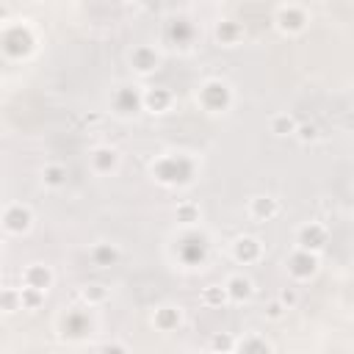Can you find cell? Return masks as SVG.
I'll return each mask as SVG.
<instances>
[{
	"label": "cell",
	"instance_id": "obj_1",
	"mask_svg": "<svg viewBox=\"0 0 354 354\" xmlns=\"http://www.w3.org/2000/svg\"><path fill=\"white\" fill-rule=\"evenodd\" d=\"M196 169H199L196 158H191L185 152H166V155L155 158L149 166L152 177L160 185H188L196 177Z\"/></svg>",
	"mask_w": 354,
	"mask_h": 354
},
{
	"label": "cell",
	"instance_id": "obj_2",
	"mask_svg": "<svg viewBox=\"0 0 354 354\" xmlns=\"http://www.w3.org/2000/svg\"><path fill=\"white\" fill-rule=\"evenodd\" d=\"M196 102H199V108L207 111V113H224V111L232 108L235 94H232V86H230L227 80L210 77V80H205V83L199 86Z\"/></svg>",
	"mask_w": 354,
	"mask_h": 354
},
{
	"label": "cell",
	"instance_id": "obj_3",
	"mask_svg": "<svg viewBox=\"0 0 354 354\" xmlns=\"http://www.w3.org/2000/svg\"><path fill=\"white\" fill-rule=\"evenodd\" d=\"M310 25V8L301 3H279L274 8V28L282 36H299Z\"/></svg>",
	"mask_w": 354,
	"mask_h": 354
},
{
	"label": "cell",
	"instance_id": "obj_4",
	"mask_svg": "<svg viewBox=\"0 0 354 354\" xmlns=\"http://www.w3.org/2000/svg\"><path fill=\"white\" fill-rule=\"evenodd\" d=\"M0 224L8 235H25L33 227V210L22 202H11L0 210Z\"/></svg>",
	"mask_w": 354,
	"mask_h": 354
},
{
	"label": "cell",
	"instance_id": "obj_5",
	"mask_svg": "<svg viewBox=\"0 0 354 354\" xmlns=\"http://www.w3.org/2000/svg\"><path fill=\"white\" fill-rule=\"evenodd\" d=\"M326 243H329V230L321 221H304L296 230V249H301V252L321 254L326 249Z\"/></svg>",
	"mask_w": 354,
	"mask_h": 354
},
{
	"label": "cell",
	"instance_id": "obj_6",
	"mask_svg": "<svg viewBox=\"0 0 354 354\" xmlns=\"http://www.w3.org/2000/svg\"><path fill=\"white\" fill-rule=\"evenodd\" d=\"M0 47H3L8 55H14V58L28 55V53L33 50V33H30V28H28V25H11L8 30H3Z\"/></svg>",
	"mask_w": 354,
	"mask_h": 354
},
{
	"label": "cell",
	"instance_id": "obj_7",
	"mask_svg": "<svg viewBox=\"0 0 354 354\" xmlns=\"http://www.w3.org/2000/svg\"><path fill=\"white\" fill-rule=\"evenodd\" d=\"M288 274H290V279H296V282H304V279H313L315 274H318V266H321V257L318 254H313V252H301V249H296L290 257H288Z\"/></svg>",
	"mask_w": 354,
	"mask_h": 354
},
{
	"label": "cell",
	"instance_id": "obj_8",
	"mask_svg": "<svg viewBox=\"0 0 354 354\" xmlns=\"http://www.w3.org/2000/svg\"><path fill=\"white\" fill-rule=\"evenodd\" d=\"M230 254H232V260H235L238 266H252V263H257V260L263 257V243H260V238H254V235H238V238L232 241Z\"/></svg>",
	"mask_w": 354,
	"mask_h": 354
},
{
	"label": "cell",
	"instance_id": "obj_9",
	"mask_svg": "<svg viewBox=\"0 0 354 354\" xmlns=\"http://www.w3.org/2000/svg\"><path fill=\"white\" fill-rule=\"evenodd\" d=\"M53 282H55V274L44 263H28L22 268V288H33V290L47 293L53 288Z\"/></svg>",
	"mask_w": 354,
	"mask_h": 354
},
{
	"label": "cell",
	"instance_id": "obj_10",
	"mask_svg": "<svg viewBox=\"0 0 354 354\" xmlns=\"http://www.w3.org/2000/svg\"><path fill=\"white\" fill-rule=\"evenodd\" d=\"M130 66L138 75H152L160 66V53L152 44H136L130 50Z\"/></svg>",
	"mask_w": 354,
	"mask_h": 354
},
{
	"label": "cell",
	"instance_id": "obj_11",
	"mask_svg": "<svg viewBox=\"0 0 354 354\" xmlns=\"http://www.w3.org/2000/svg\"><path fill=\"white\" fill-rule=\"evenodd\" d=\"M174 105V94L166 86H152L147 91H141V108L149 113H166Z\"/></svg>",
	"mask_w": 354,
	"mask_h": 354
},
{
	"label": "cell",
	"instance_id": "obj_12",
	"mask_svg": "<svg viewBox=\"0 0 354 354\" xmlns=\"http://www.w3.org/2000/svg\"><path fill=\"white\" fill-rule=\"evenodd\" d=\"M246 213L254 218V221H271L279 216V202L268 194H257L246 202Z\"/></svg>",
	"mask_w": 354,
	"mask_h": 354
},
{
	"label": "cell",
	"instance_id": "obj_13",
	"mask_svg": "<svg viewBox=\"0 0 354 354\" xmlns=\"http://www.w3.org/2000/svg\"><path fill=\"white\" fill-rule=\"evenodd\" d=\"M113 111L122 113V116L138 113L141 111V91H138V86H122V88H116V94H113Z\"/></svg>",
	"mask_w": 354,
	"mask_h": 354
},
{
	"label": "cell",
	"instance_id": "obj_14",
	"mask_svg": "<svg viewBox=\"0 0 354 354\" xmlns=\"http://www.w3.org/2000/svg\"><path fill=\"white\" fill-rule=\"evenodd\" d=\"M88 163L94 174H111L119 166V152L113 147H94L88 152Z\"/></svg>",
	"mask_w": 354,
	"mask_h": 354
},
{
	"label": "cell",
	"instance_id": "obj_15",
	"mask_svg": "<svg viewBox=\"0 0 354 354\" xmlns=\"http://www.w3.org/2000/svg\"><path fill=\"white\" fill-rule=\"evenodd\" d=\"M224 290H227V299L230 304H243L254 296V282L243 274H232L227 282H224Z\"/></svg>",
	"mask_w": 354,
	"mask_h": 354
},
{
	"label": "cell",
	"instance_id": "obj_16",
	"mask_svg": "<svg viewBox=\"0 0 354 354\" xmlns=\"http://www.w3.org/2000/svg\"><path fill=\"white\" fill-rule=\"evenodd\" d=\"M183 324V310L177 304H160L152 313V326L160 332H174Z\"/></svg>",
	"mask_w": 354,
	"mask_h": 354
},
{
	"label": "cell",
	"instance_id": "obj_17",
	"mask_svg": "<svg viewBox=\"0 0 354 354\" xmlns=\"http://www.w3.org/2000/svg\"><path fill=\"white\" fill-rule=\"evenodd\" d=\"M243 25L241 22H235V19H218L216 22V28H213V36H216V41L218 44H224V47H235L241 39H243Z\"/></svg>",
	"mask_w": 354,
	"mask_h": 354
},
{
	"label": "cell",
	"instance_id": "obj_18",
	"mask_svg": "<svg viewBox=\"0 0 354 354\" xmlns=\"http://www.w3.org/2000/svg\"><path fill=\"white\" fill-rule=\"evenodd\" d=\"M88 254H91V263H94V266H100V268H111V266H116V263L122 260L119 246H116V243H108V241L94 243Z\"/></svg>",
	"mask_w": 354,
	"mask_h": 354
},
{
	"label": "cell",
	"instance_id": "obj_19",
	"mask_svg": "<svg viewBox=\"0 0 354 354\" xmlns=\"http://www.w3.org/2000/svg\"><path fill=\"white\" fill-rule=\"evenodd\" d=\"M232 354H274V348L263 335H246V337L235 340V351Z\"/></svg>",
	"mask_w": 354,
	"mask_h": 354
},
{
	"label": "cell",
	"instance_id": "obj_20",
	"mask_svg": "<svg viewBox=\"0 0 354 354\" xmlns=\"http://www.w3.org/2000/svg\"><path fill=\"white\" fill-rule=\"evenodd\" d=\"M296 127H299V122H296L290 113H274L271 122H268V130H271L277 138H288V136H293Z\"/></svg>",
	"mask_w": 354,
	"mask_h": 354
},
{
	"label": "cell",
	"instance_id": "obj_21",
	"mask_svg": "<svg viewBox=\"0 0 354 354\" xmlns=\"http://www.w3.org/2000/svg\"><path fill=\"white\" fill-rule=\"evenodd\" d=\"M80 299L88 304V307H97V304H105L111 299V290L102 285V282H88L80 288Z\"/></svg>",
	"mask_w": 354,
	"mask_h": 354
},
{
	"label": "cell",
	"instance_id": "obj_22",
	"mask_svg": "<svg viewBox=\"0 0 354 354\" xmlns=\"http://www.w3.org/2000/svg\"><path fill=\"white\" fill-rule=\"evenodd\" d=\"M174 218H177V224H183V227H194V224H199V218H202V207H199L196 202H180V205L174 207Z\"/></svg>",
	"mask_w": 354,
	"mask_h": 354
},
{
	"label": "cell",
	"instance_id": "obj_23",
	"mask_svg": "<svg viewBox=\"0 0 354 354\" xmlns=\"http://www.w3.org/2000/svg\"><path fill=\"white\" fill-rule=\"evenodd\" d=\"M66 177H69V171H66L64 163H47V166L41 169V180H44L47 188H61V185H66Z\"/></svg>",
	"mask_w": 354,
	"mask_h": 354
},
{
	"label": "cell",
	"instance_id": "obj_24",
	"mask_svg": "<svg viewBox=\"0 0 354 354\" xmlns=\"http://www.w3.org/2000/svg\"><path fill=\"white\" fill-rule=\"evenodd\" d=\"M202 304H205V307H224V304H230L224 285H207V288L202 290Z\"/></svg>",
	"mask_w": 354,
	"mask_h": 354
},
{
	"label": "cell",
	"instance_id": "obj_25",
	"mask_svg": "<svg viewBox=\"0 0 354 354\" xmlns=\"http://www.w3.org/2000/svg\"><path fill=\"white\" fill-rule=\"evenodd\" d=\"M235 335H230V332H216L213 337H210V354H232L235 351Z\"/></svg>",
	"mask_w": 354,
	"mask_h": 354
},
{
	"label": "cell",
	"instance_id": "obj_26",
	"mask_svg": "<svg viewBox=\"0 0 354 354\" xmlns=\"http://www.w3.org/2000/svg\"><path fill=\"white\" fill-rule=\"evenodd\" d=\"M44 296L41 290H33V288H19V301H22V310L28 313H36L41 304H44Z\"/></svg>",
	"mask_w": 354,
	"mask_h": 354
},
{
	"label": "cell",
	"instance_id": "obj_27",
	"mask_svg": "<svg viewBox=\"0 0 354 354\" xmlns=\"http://www.w3.org/2000/svg\"><path fill=\"white\" fill-rule=\"evenodd\" d=\"M22 310L19 288H0V313H17Z\"/></svg>",
	"mask_w": 354,
	"mask_h": 354
},
{
	"label": "cell",
	"instance_id": "obj_28",
	"mask_svg": "<svg viewBox=\"0 0 354 354\" xmlns=\"http://www.w3.org/2000/svg\"><path fill=\"white\" fill-rule=\"evenodd\" d=\"M293 136H296L301 144H313V141H318V136H321V133H318V124L304 122V124H299V127H296V133H293Z\"/></svg>",
	"mask_w": 354,
	"mask_h": 354
},
{
	"label": "cell",
	"instance_id": "obj_29",
	"mask_svg": "<svg viewBox=\"0 0 354 354\" xmlns=\"http://www.w3.org/2000/svg\"><path fill=\"white\" fill-rule=\"evenodd\" d=\"M277 301H279L285 310H293V307L299 304V293H296V288H282L279 296H277Z\"/></svg>",
	"mask_w": 354,
	"mask_h": 354
},
{
	"label": "cell",
	"instance_id": "obj_30",
	"mask_svg": "<svg viewBox=\"0 0 354 354\" xmlns=\"http://www.w3.org/2000/svg\"><path fill=\"white\" fill-rule=\"evenodd\" d=\"M263 313H266V318H268V321H279V318H285V313H288V310H285L277 299H271V301L266 304V310H263Z\"/></svg>",
	"mask_w": 354,
	"mask_h": 354
},
{
	"label": "cell",
	"instance_id": "obj_31",
	"mask_svg": "<svg viewBox=\"0 0 354 354\" xmlns=\"http://www.w3.org/2000/svg\"><path fill=\"white\" fill-rule=\"evenodd\" d=\"M100 354H130V351H127V346H124V343L111 340V343H105V346L100 348Z\"/></svg>",
	"mask_w": 354,
	"mask_h": 354
},
{
	"label": "cell",
	"instance_id": "obj_32",
	"mask_svg": "<svg viewBox=\"0 0 354 354\" xmlns=\"http://www.w3.org/2000/svg\"><path fill=\"white\" fill-rule=\"evenodd\" d=\"M0 254H3V238H0Z\"/></svg>",
	"mask_w": 354,
	"mask_h": 354
}]
</instances>
